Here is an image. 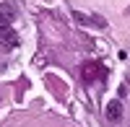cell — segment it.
Segmentation results:
<instances>
[{"label": "cell", "instance_id": "obj_3", "mask_svg": "<svg viewBox=\"0 0 130 127\" xmlns=\"http://www.w3.org/2000/svg\"><path fill=\"white\" fill-rule=\"evenodd\" d=\"M16 21V5L13 3H0V26H10Z\"/></svg>", "mask_w": 130, "mask_h": 127}, {"label": "cell", "instance_id": "obj_5", "mask_svg": "<svg viewBox=\"0 0 130 127\" xmlns=\"http://www.w3.org/2000/svg\"><path fill=\"white\" fill-rule=\"evenodd\" d=\"M104 114H107V119H109V122H120V119H122V101H120V99L109 101Z\"/></svg>", "mask_w": 130, "mask_h": 127}, {"label": "cell", "instance_id": "obj_2", "mask_svg": "<svg viewBox=\"0 0 130 127\" xmlns=\"http://www.w3.org/2000/svg\"><path fill=\"white\" fill-rule=\"evenodd\" d=\"M99 75H104V70H102L99 62H83L81 65V80L83 83H94Z\"/></svg>", "mask_w": 130, "mask_h": 127}, {"label": "cell", "instance_id": "obj_1", "mask_svg": "<svg viewBox=\"0 0 130 127\" xmlns=\"http://www.w3.org/2000/svg\"><path fill=\"white\" fill-rule=\"evenodd\" d=\"M73 21L75 24H81V26H96V29H107V21L102 18V16H86V13H81V10H73Z\"/></svg>", "mask_w": 130, "mask_h": 127}, {"label": "cell", "instance_id": "obj_4", "mask_svg": "<svg viewBox=\"0 0 130 127\" xmlns=\"http://www.w3.org/2000/svg\"><path fill=\"white\" fill-rule=\"evenodd\" d=\"M0 47H8V49L18 47V36L10 26H0Z\"/></svg>", "mask_w": 130, "mask_h": 127}]
</instances>
